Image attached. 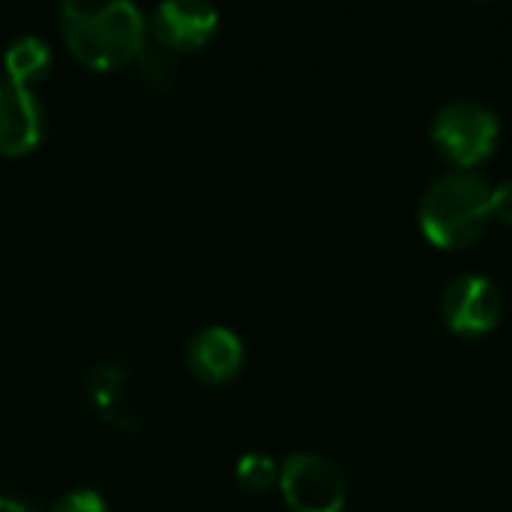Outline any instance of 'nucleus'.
Wrapping results in <instances>:
<instances>
[{
    "label": "nucleus",
    "mask_w": 512,
    "mask_h": 512,
    "mask_svg": "<svg viewBox=\"0 0 512 512\" xmlns=\"http://www.w3.org/2000/svg\"><path fill=\"white\" fill-rule=\"evenodd\" d=\"M57 21L72 57L93 72L120 69L144 51L147 18L132 0H66L57 9Z\"/></svg>",
    "instance_id": "obj_1"
},
{
    "label": "nucleus",
    "mask_w": 512,
    "mask_h": 512,
    "mask_svg": "<svg viewBox=\"0 0 512 512\" xmlns=\"http://www.w3.org/2000/svg\"><path fill=\"white\" fill-rule=\"evenodd\" d=\"M420 231L438 249L456 252L483 237L492 222V186L474 171H447L429 183L417 213Z\"/></svg>",
    "instance_id": "obj_2"
},
{
    "label": "nucleus",
    "mask_w": 512,
    "mask_h": 512,
    "mask_svg": "<svg viewBox=\"0 0 512 512\" xmlns=\"http://www.w3.org/2000/svg\"><path fill=\"white\" fill-rule=\"evenodd\" d=\"M501 141V120L492 108L474 99H456L444 105L432 120L435 150L456 165V171H471L483 165Z\"/></svg>",
    "instance_id": "obj_3"
},
{
    "label": "nucleus",
    "mask_w": 512,
    "mask_h": 512,
    "mask_svg": "<svg viewBox=\"0 0 512 512\" xmlns=\"http://www.w3.org/2000/svg\"><path fill=\"white\" fill-rule=\"evenodd\" d=\"M276 486L291 512H342L348 501L342 468L321 453H291L279 465Z\"/></svg>",
    "instance_id": "obj_4"
},
{
    "label": "nucleus",
    "mask_w": 512,
    "mask_h": 512,
    "mask_svg": "<svg viewBox=\"0 0 512 512\" xmlns=\"http://www.w3.org/2000/svg\"><path fill=\"white\" fill-rule=\"evenodd\" d=\"M501 315V288L483 273H462L441 294V321L456 336H486L501 324Z\"/></svg>",
    "instance_id": "obj_5"
},
{
    "label": "nucleus",
    "mask_w": 512,
    "mask_h": 512,
    "mask_svg": "<svg viewBox=\"0 0 512 512\" xmlns=\"http://www.w3.org/2000/svg\"><path fill=\"white\" fill-rule=\"evenodd\" d=\"M147 27L171 51H198L219 30V9L201 0H165L153 9Z\"/></svg>",
    "instance_id": "obj_6"
},
{
    "label": "nucleus",
    "mask_w": 512,
    "mask_h": 512,
    "mask_svg": "<svg viewBox=\"0 0 512 512\" xmlns=\"http://www.w3.org/2000/svg\"><path fill=\"white\" fill-rule=\"evenodd\" d=\"M246 363V348L243 339L222 324L201 327L189 345H186V366L189 372L210 387H225L231 384Z\"/></svg>",
    "instance_id": "obj_7"
},
{
    "label": "nucleus",
    "mask_w": 512,
    "mask_h": 512,
    "mask_svg": "<svg viewBox=\"0 0 512 512\" xmlns=\"http://www.w3.org/2000/svg\"><path fill=\"white\" fill-rule=\"evenodd\" d=\"M45 135V111L36 90L0 78V156H27Z\"/></svg>",
    "instance_id": "obj_8"
},
{
    "label": "nucleus",
    "mask_w": 512,
    "mask_h": 512,
    "mask_svg": "<svg viewBox=\"0 0 512 512\" xmlns=\"http://www.w3.org/2000/svg\"><path fill=\"white\" fill-rule=\"evenodd\" d=\"M51 60H54L51 45L42 36H36V33L15 36L3 51V72H6L3 78L33 90V84H39L48 75Z\"/></svg>",
    "instance_id": "obj_9"
},
{
    "label": "nucleus",
    "mask_w": 512,
    "mask_h": 512,
    "mask_svg": "<svg viewBox=\"0 0 512 512\" xmlns=\"http://www.w3.org/2000/svg\"><path fill=\"white\" fill-rule=\"evenodd\" d=\"M234 477L249 492H267L279 483V465L267 453H246L234 465Z\"/></svg>",
    "instance_id": "obj_10"
},
{
    "label": "nucleus",
    "mask_w": 512,
    "mask_h": 512,
    "mask_svg": "<svg viewBox=\"0 0 512 512\" xmlns=\"http://www.w3.org/2000/svg\"><path fill=\"white\" fill-rule=\"evenodd\" d=\"M120 381H123V375L114 366H99L93 372V384H90L93 402H99L102 408H111L120 399V390H123Z\"/></svg>",
    "instance_id": "obj_11"
},
{
    "label": "nucleus",
    "mask_w": 512,
    "mask_h": 512,
    "mask_svg": "<svg viewBox=\"0 0 512 512\" xmlns=\"http://www.w3.org/2000/svg\"><path fill=\"white\" fill-rule=\"evenodd\" d=\"M51 512H111L105 498L93 489H72L54 501Z\"/></svg>",
    "instance_id": "obj_12"
},
{
    "label": "nucleus",
    "mask_w": 512,
    "mask_h": 512,
    "mask_svg": "<svg viewBox=\"0 0 512 512\" xmlns=\"http://www.w3.org/2000/svg\"><path fill=\"white\" fill-rule=\"evenodd\" d=\"M492 216L504 225H512V177L492 186Z\"/></svg>",
    "instance_id": "obj_13"
},
{
    "label": "nucleus",
    "mask_w": 512,
    "mask_h": 512,
    "mask_svg": "<svg viewBox=\"0 0 512 512\" xmlns=\"http://www.w3.org/2000/svg\"><path fill=\"white\" fill-rule=\"evenodd\" d=\"M0 512H36L27 501L21 498H9V495H0Z\"/></svg>",
    "instance_id": "obj_14"
}]
</instances>
